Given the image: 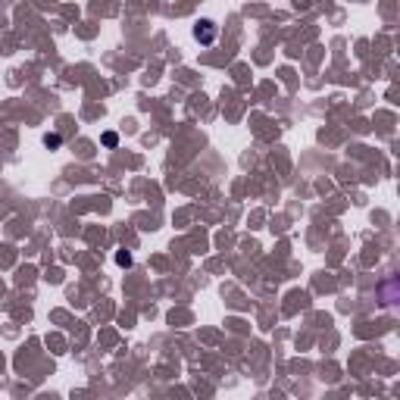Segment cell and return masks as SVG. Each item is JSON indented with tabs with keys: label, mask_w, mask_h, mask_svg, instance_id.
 <instances>
[{
	"label": "cell",
	"mask_w": 400,
	"mask_h": 400,
	"mask_svg": "<svg viewBox=\"0 0 400 400\" xmlns=\"http://www.w3.org/2000/svg\"><path fill=\"white\" fill-rule=\"evenodd\" d=\"M194 38H197L200 44H213V41H216V22H213V19H200V22L194 25Z\"/></svg>",
	"instance_id": "obj_1"
},
{
	"label": "cell",
	"mask_w": 400,
	"mask_h": 400,
	"mask_svg": "<svg viewBox=\"0 0 400 400\" xmlns=\"http://www.w3.org/2000/svg\"><path fill=\"white\" fill-rule=\"evenodd\" d=\"M116 263L128 269V266H131V253H125V250H119V253H116Z\"/></svg>",
	"instance_id": "obj_3"
},
{
	"label": "cell",
	"mask_w": 400,
	"mask_h": 400,
	"mask_svg": "<svg viewBox=\"0 0 400 400\" xmlns=\"http://www.w3.org/2000/svg\"><path fill=\"white\" fill-rule=\"evenodd\" d=\"M103 144H106V147H116V144H119L116 131H106V135H103Z\"/></svg>",
	"instance_id": "obj_4"
},
{
	"label": "cell",
	"mask_w": 400,
	"mask_h": 400,
	"mask_svg": "<svg viewBox=\"0 0 400 400\" xmlns=\"http://www.w3.org/2000/svg\"><path fill=\"white\" fill-rule=\"evenodd\" d=\"M44 144H47L50 150H56V147H63V138H60L56 131H50V135H44Z\"/></svg>",
	"instance_id": "obj_2"
}]
</instances>
